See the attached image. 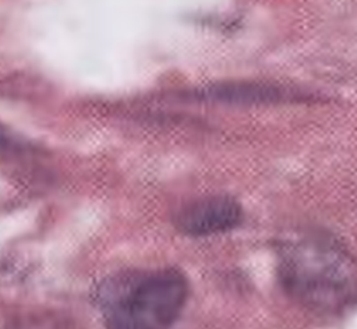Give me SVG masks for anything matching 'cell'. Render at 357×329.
<instances>
[{"instance_id":"3957f363","label":"cell","mask_w":357,"mask_h":329,"mask_svg":"<svg viewBox=\"0 0 357 329\" xmlns=\"http://www.w3.org/2000/svg\"><path fill=\"white\" fill-rule=\"evenodd\" d=\"M241 205L229 195H206L190 201L176 215L178 231L190 237H206L233 230L241 223Z\"/></svg>"},{"instance_id":"6da1fadb","label":"cell","mask_w":357,"mask_h":329,"mask_svg":"<svg viewBox=\"0 0 357 329\" xmlns=\"http://www.w3.org/2000/svg\"><path fill=\"white\" fill-rule=\"evenodd\" d=\"M278 277L284 293L318 315H342L357 305V261L335 237L310 231L283 240Z\"/></svg>"},{"instance_id":"7a4b0ae2","label":"cell","mask_w":357,"mask_h":329,"mask_svg":"<svg viewBox=\"0 0 357 329\" xmlns=\"http://www.w3.org/2000/svg\"><path fill=\"white\" fill-rule=\"evenodd\" d=\"M188 282L174 268L119 273L103 282L98 305L110 326L131 329L167 328L181 315Z\"/></svg>"}]
</instances>
